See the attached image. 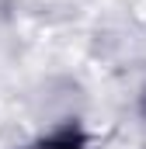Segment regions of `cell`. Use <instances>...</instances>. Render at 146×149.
Segmentation results:
<instances>
[{
    "instance_id": "cell-1",
    "label": "cell",
    "mask_w": 146,
    "mask_h": 149,
    "mask_svg": "<svg viewBox=\"0 0 146 149\" xmlns=\"http://www.w3.org/2000/svg\"><path fill=\"white\" fill-rule=\"evenodd\" d=\"M38 149H80V142L73 135H59V139H49L45 146H38Z\"/></svg>"
}]
</instances>
